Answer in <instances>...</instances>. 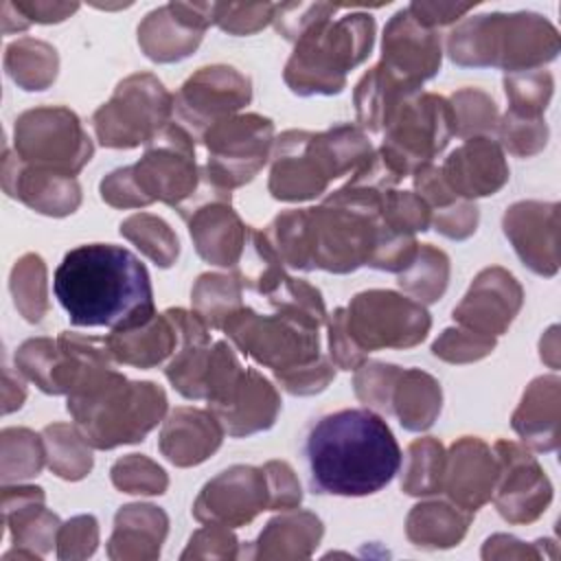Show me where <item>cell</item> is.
Returning a JSON list of instances; mask_svg holds the SVG:
<instances>
[{"label": "cell", "instance_id": "cell-25", "mask_svg": "<svg viewBox=\"0 0 561 561\" xmlns=\"http://www.w3.org/2000/svg\"><path fill=\"white\" fill-rule=\"evenodd\" d=\"M278 410L280 399L272 383L254 368H248L230 401L213 410V414L219 419L221 427L237 438L272 427Z\"/></svg>", "mask_w": 561, "mask_h": 561}, {"label": "cell", "instance_id": "cell-9", "mask_svg": "<svg viewBox=\"0 0 561 561\" xmlns=\"http://www.w3.org/2000/svg\"><path fill=\"white\" fill-rule=\"evenodd\" d=\"M344 322L348 335L364 353L416 346L425 340L432 324L423 305L383 289L357 294L348 309H344Z\"/></svg>", "mask_w": 561, "mask_h": 561}, {"label": "cell", "instance_id": "cell-55", "mask_svg": "<svg viewBox=\"0 0 561 561\" xmlns=\"http://www.w3.org/2000/svg\"><path fill=\"white\" fill-rule=\"evenodd\" d=\"M333 375H335L333 366L324 357H320L318 362L289 370L285 375H278L276 379L291 394H313L324 390L327 383L333 379Z\"/></svg>", "mask_w": 561, "mask_h": 561}, {"label": "cell", "instance_id": "cell-51", "mask_svg": "<svg viewBox=\"0 0 561 561\" xmlns=\"http://www.w3.org/2000/svg\"><path fill=\"white\" fill-rule=\"evenodd\" d=\"M274 4H215V22L234 35L263 28L274 18Z\"/></svg>", "mask_w": 561, "mask_h": 561}, {"label": "cell", "instance_id": "cell-26", "mask_svg": "<svg viewBox=\"0 0 561 561\" xmlns=\"http://www.w3.org/2000/svg\"><path fill=\"white\" fill-rule=\"evenodd\" d=\"M559 379L539 377L535 379L513 414V430L537 451L557 449L559 434Z\"/></svg>", "mask_w": 561, "mask_h": 561}, {"label": "cell", "instance_id": "cell-47", "mask_svg": "<svg viewBox=\"0 0 561 561\" xmlns=\"http://www.w3.org/2000/svg\"><path fill=\"white\" fill-rule=\"evenodd\" d=\"M500 138L504 147L515 156H533L543 149L548 129L541 118H524L506 112L502 123L497 125Z\"/></svg>", "mask_w": 561, "mask_h": 561}, {"label": "cell", "instance_id": "cell-8", "mask_svg": "<svg viewBox=\"0 0 561 561\" xmlns=\"http://www.w3.org/2000/svg\"><path fill=\"white\" fill-rule=\"evenodd\" d=\"M171 112L173 96L153 75H131L94 112L92 123L103 147L127 149L153 140L171 123Z\"/></svg>", "mask_w": 561, "mask_h": 561}, {"label": "cell", "instance_id": "cell-1", "mask_svg": "<svg viewBox=\"0 0 561 561\" xmlns=\"http://www.w3.org/2000/svg\"><path fill=\"white\" fill-rule=\"evenodd\" d=\"M53 289L75 327L123 331L156 316L147 267L134 252L114 243L70 250L55 270Z\"/></svg>", "mask_w": 561, "mask_h": 561}, {"label": "cell", "instance_id": "cell-21", "mask_svg": "<svg viewBox=\"0 0 561 561\" xmlns=\"http://www.w3.org/2000/svg\"><path fill=\"white\" fill-rule=\"evenodd\" d=\"M2 182L11 197L22 199L26 206L44 215H68L81 202L79 184L72 175L28 167L18 158V153L11 156V151H4Z\"/></svg>", "mask_w": 561, "mask_h": 561}, {"label": "cell", "instance_id": "cell-36", "mask_svg": "<svg viewBox=\"0 0 561 561\" xmlns=\"http://www.w3.org/2000/svg\"><path fill=\"white\" fill-rule=\"evenodd\" d=\"M449 278V259L430 243L419 245L410 265L399 272V285L421 302H436Z\"/></svg>", "mask_w": 561, "mask_h": 561}, {"label": "cell", "instance_id": "cell-49", "mask_svg": "<svg viewBox=\"0 0 561 561\" xmlns=\"http://www.w3.org/2000/svg\"><path fill=\"white\" fill-rule=\"evenodd\" d=\"M337 4H327V2H311V4H278L274 9V24L276 31L285 37L296 42L307 28H311L316 22L322 18H329L337 11Z\"/></svg>", "mask_w": 561, "mask_h": 561}, {"label": "cell", "instance_id": "cell-48", "mask_svg": "<svg viewBox=\"0 0 561 561\" xmlns=\"http://www.w3.org/2000/svg\"><path fill=\"white\" fill-rule=\"evenodd\" d=\"M493 346L495 337H486L469 329H447L434 342L432 351L436 357L447 362H473L489 355Z\"/></svg>", "mask_w": 561, "mask_h": 561}, {"label": "cell", "instance_id": "cell-53", "mask_svg": "<svg viewBox=\"0 0 561 561\" xmlns=\"http://www.w3.org/2000/svg\"><path fill=\"white\" fill-rule=\"evenodd\" d=\"M263 471H265L267 491H270L267 511L294 508L300 504V484L287 462L272 460L263 467Z\"/></svg>", "mask_w": 561, "mask_h": 561}, {"label": "cell", "instance_id": "cell-15", "mask_svg": "<svg viewBox=\"0 0 561 561\" xmlns=\"http://www.w3.org/2000/svg\"><path fill=\"white\" fill-rule=\"evenodd\" d=\"M270 491L263 469L230 467L213 478L199 493L193 515L199 522L241 526L254 519V515L267 508Z\"/></svg>", "mask_w": 561, "mask_h": 561}, {"label": "cell", "instance_id": "cell-16", "mask_svg": "<svg viewBox=\"0 0 561 561\" xmlns=\"http://www.w3.org/2000/svg\"><path fill=\"white\" fill-rule=\"evenodd\" d=\"M379 66L410 90H419L440 68V39L421 26L408 9L392 15L383 31Z\"/></svg>", "mask_w": 561, "mask_h": 561}, {"label": "cell", "instance_id": "cell-22", "mask_svg": "<svg viewBox=\"0 0 561 561\" xmlns=\"http://www.w3.org/2000/svg\"><path fill=\"white\" fill-rule=\"evenodd\" d=\"M440 173L456 197L465 199L493 195L508 180L504 153L500 145L486 136L471 138L454 149L440 167Z\"/></svg>", "mask_w": 561, "mask_h": 561}, {"label": "cell", "instance_id": "cell-2", "mask_svg": "<svg viewBox=\"0 0 561 561\" xmlns=\"http://www.w3.org/2000/svg\"><path fill=\"white\" fill-rule=\"evenodd\" d=\"M313 493L359 497L381 491L401 467L388 423L373 410H340L318 419L305 438Z\"/></svg>", "mask_w": 561, "mask_h": 561}, {"label": "cell", "instance_id": "cell-20", "mask_svg": "<svg viewBox=\"0 0 561 561\" xmlns=\"http://www.w3.org/2000/svg\"><path fill=\"white\" fill-rule=\"evenodd\" d=\"M495 482L497 458L491 456L482 440L465 436L451 445V451L445 458L443 486L458 508L476 513L484 502L491 500Z\"/></svg>", "mask_w": 561, "mask_h": 561}, {"label": "cell", "instance_id": "cell-44", "mask_svg": "<svg viewBox=\"0 0 561 561\" xmlns=\"http://www.w3.org/2000/svg\"><path fill=\"white\" fill-rule=\"evenodd\" d=\"M430 206L410 191H388L381 204V221L386 228L401 232V234H414L416 230L430 228Z\"/></svg>", "mask_w": 561, "mask_h": 561}, {"label": "cell", "instance_id": "cell-45", "mask_svg": "<svg viewBox=\"0 0 561 561\" xmlns=\"http://www.w3.org/2000/svg\"><path fill=\"white\" fill-rule=\"evenodd\" d=\"M112 482L125 493L156 495L167 489L164 471L138 454H129L112 467Z\"/></svg>", "mask_w": 561, "mask_h": 561}, {"label": "cell", "instance_id": "cell-50", "mask_svg": "<svg viewBox=\"0 0 561 561\" xmlns=\"http://www.w3.org/2000/svg\"><path fill=\"white\" fill-rule=\"evenodd\" d=\"M2 443L13 447L18 454V462L2 476L4 482L9 480H22L37 476L44 465V449L39 443V436H35L28 430H4Z\"/></svg>", "mask_w": 561, "mask_h": 561}, {"label": "cell", "instance_id": "cell-18", "mask_svg": "<svg viewBox=\"0 0 561 561\" xmlns=\"http://www.w3.org/2000/svg\"><path fill=\"white\" fill-rule=\"evenodd\" d=\"M180 217L188 221L191 239L204 261L221 267L239 263L250 226H243L230 208V197L199 202L180 213Z\"/></svg>", "mask_w": 561, "mask_h": 561}, {"label": "cell", "instance_id": "cell-29", "mask_svg": "<svg viewBox=\"0 0 561 561\" xmlns=\"http://www.w3.org/2000/svg\"><path fill=\"white\" fill-rule=\"evenodd\" d=\"M167 535V515L151 504H129L116 513L110 557H158Z\"/></svg>", "mask_w": 561, "mask_h": 561}, {"label": "cell", "instance_id": "cell-37", "mask_svg": "<svg viewBox=\"0 0 561 561\" xmlns=\"http://www.w3.org/2000/svg\"><path fill=\"white\" fill-rule=\"evenodd\" d=\"M7 70L24 90H44L57 75V55L44 42L20 39L7 48Z\"/></svg>", "mask_w": 561, "mask_h": 561}, {"label": "cell", "instance_id": "cell-52", "mask_svg": "<svg viewBox=\"0 0 561 561\" xmlns=\"http://www.w3.org/2000/svg\"><path fill=\"white\" fill-rule=\"evenodd\" d=\"M99 541V528H96V519L92 515H81L70 519L68 524H64L59 528V550L57 554L61 559L68 557H88L94 552Z\"/></svg>", "mask_w": 561, "mask_h": 561}, {"label": "cell", "instance_id": "cell-6", "mask_svg": "<svg viewBox=\"0 0 561 561\" xmlns=\"http://www.w3.org/2000/svg\"><path fill=\"white\" fill-rule=\"evenodd\" d=\"M224 331L243 355L272 368L276 377L322 357L318 327L278 311L261 316L250 307H239L224 322Z\"/></svg>", "mask_w": 561, "mask_h": 561}, {"label": "cell", "instance_id": "cell-35", "mask_svg": "<svg viewBox=\"0 0 561 561\" xmlns=\"http://www.w3.org/2000/svg\"><path fill=\"white\" fill-rule=\"evenodd\" d=\"M191 298L195 313L208 329H224V322L241 307V283L237 276L202 274Z\"/></svg>", "mask_w": 561, "mask_h": 561}, {"label": "cell", "instance_id": "cell-3", "mask_svg": "<svg viewBox=\"0 0 561 561\" xmlns=\"http://www.w3.org/2000/svg\"><path fill=\"white\" fill-rule=\"evenodd\" d=\"M447 50L458 66H495L511 75L554 59L559 37L537 13H491L462 20L449 33Z\"/></svg>", "mask_w": 561, "mask_h": 561}, {"label": "cell", "instance_id": "cell-27", "mask_svg": "<svg viewBox=\"0 0 561 561\" xmlns=\"http://www.w3.org/2000/svg\"><path fill=\"white\" fill-rule=\"evenodd\" d=\"M105 340L116 362L151 368L178 348V329L164 311L162 316L156 313L145 324L123 329V331H112Z\"/></svg>", "mask_w": 561, "mask_h": 561}, {"label": "cell", "instance_id": "cell-39", "mask_svg": "<svg viewBox=\"0 0 561 561\" xmlns=\"http://www.w3.org/2000/svg\"><path fill=\"white\" fill-rule=\"evenodd\" d=\"M44 440L48 449V465L59 478L79 480L90 471L92 456L79 432L68 425H48L44 430Z\"/></svg>", "mask_w": 561, "mask_h": 561}, {"label": "cell", "instance_id": "cell-38", "mask_svg": "<svg viewBox=\"0 0 561 561\" xmlns=\"http://www.w3.org/2000/svg\"><path fill=\"white\" fill-rule=\"evenodd\" d=\"M445 454L434 438L414 440L408 447V467L403 473V491L410 495H432L443 489Z\"/></svg>", "mask_w": 561, "mask_h": 561}, {"label": "cell", "instance_id": "cell-4", "mask_svg": "<svg viewBox=\"0 0 561 561\" xmlns=\"http://www.w3.org/2000/svg\"><path fill=\"white\" fill-rule=\"evenodd\" d=\"M375 20L368 13H351L340 20L322 18L307 28L285 66L291 92L337 94L344 90L346 72L362 64L373 48Z\"/></svg>", "mask_w": 561, "mask_h": 561}, {"label": "cell", "instance_id": "cell-12", "mask_svg": "<svg viewBox=\"0 0 561 561\" xmlns=\"http://www.w3.org/2000/svg\"><path fill=\"white\" fill-rule=\"evenodd\" d=\"M129 175L145 206L160 199L178 208L199 184L193 136L180 123H169L147 142L145 156L129 167Z\"/></svg>", "mask_w": 561, "mask_h": 561}, {"label": "cell", "instance_id": "cell-34", "mask_svg": "<svg viewBox=\"0 0 561 561\" xmlns=\"http://www.w3.org/2000/svg\"><path fill=\"white\" fill-rule=\"evenodd\" d=\"M283 265L296 270H313L311 263V226L309 208L287 210L278 215L263 232Z\"/></svg>", "mask_w": 561, "mask_h": 561}, {"label": "cell", "instance_id": "cell-32", "mask_svg": "<svg viewBox=\"0 0 561 561\" xmlns=\"http://www.w3.org/2000/svg\"><path fill=\"white\" fill-rule=\"evenodd\" d=\"M390 408L405 430H427L440 410V388L427 373L401 370Z\"/></svg>", "mask_w": 561, "mask_h": 561}, {"label": "cell", "instance_id": "cell-40", "mask_svg": "<svg viewBox=\"0 0 561 561\" xmlns=\"http://www.w3.org/2000/svg\"><path fill=\"white\" fill-rule=\"evenodd\" d=\"M121 234L134 241L156 265L169 267L178 256V237L171 228L153 215H131L121 224Z\"/></svg>", "mask_w": 561, "mask_h": 561}, {"label": "cell", "instance_id": "cell-19", "mask_svg": "<svg viewBox=\"0 0 561 561\" xmlns=\"http://www.w3.org/2000/svg\"><path fill=\"white\" fill-rule=\"evenodd\" d=\"M557 204L519 202L504 215V232L519 259L537 274L552 276L557 263Z\"/></svg>", "mask_w": 561, "mask_h": 561}, {"label": "cell", "instance_id": "cell-7", "mask_svg": "<svg viewBox=\"0 0 561 561\" xmlns=\"http://www.w3.org/2000/svg\"><path fill=\"white\" fill-rule=\"evenodd\" d=\"M383 129L379 156L405 178L445 149L454 136V112L443 96L414 92L392 110Z\"/></svg>", "mask_w": 561, "mask_h": 561}, {"label": "cell", "instance_id": "cell-43", "mask_svg": "<svg viewBox=\"0 0 561 561\" xmlns=\"http://www.w3.org/2000/svg\"><path fill=\"white\" fill-rule=\"evenodd\" d=\"M454 134L467 138L471 134H491L497 129L495 103L480 90H460L451 99Z\"/></svg>", "mask_w": 561, "mask_h": 561}, {"label": "cell", "instance_id": "cell-13", "mask_svg": "<svg viewBox=\"0 0 561 561\" xmlns=\"http://www.w3.org/2000/svg\"><path fill=\"white\" fill-rule=\"evenodd\" d=\"M250 99L252 88L248 77L230 66H208L186 79L178 96H173V112L191 136L202 138L213 123L232 116Z\"/></svg>", "mask_w": 561, "mask_h": 561}, {"label": "cell", "instance_id": "cell-5", "mask_svg": "<svg viewBox=\"0 0 561 561\" xmlns=\"http://www.w3.org/2000/svg\"><path fill=\"white\" fill-rule=\"evenodd\" d=\"M164 410L162 388L151 381L127 383L123 375L88 394L68 397V412L75 416L77 432L99 449L142 440L158 425Z\"/></svg>", "mask_w": 561, "mask_h": 561}, {"label": "cell", "instance_id": "cell-42", "mask_svg": "<svg viewBox=\"0 0 561 561\" xmlns=\"http://www.w3.org/2000/svg\"><path fill=\"white\" fill-rule=\"evenodd\" d=\"M11 291L22 316L28 322H39L46 311V267L37 254L18 261L11 274Z\"/></svg>", "mask_w": 561, "mask_h": 561}, {"label": "cell", "instance_id": "cell-33", "mask_svg": "<svg viewBox=\"0 0 561 561\" xmlns=\"http://www.w3.org/2000/svg\"><path fill=\"white\" fill-rule=\"evenodd\" d=\"M471 515L473 513H462V508H451L445 502L419 504L408 517V537L414 546L449 548L462 539Z\"/></svg>", "mask_w": 561, "mask_h": 561}, {"label": "cell", "instance_id": "cell-58", "mask_svg": "<svg viewBox=\"0 0 561 561\" xmlns=\"http://www.w3.org/2000/svg\"><path fill=\"white\" fill-rule=\"evenodd\" d=\"M24 18L35 20V22H61L66 20L72 11H77L79 4H53V2H15L13 4Z\"/></svg>", "mask_w": 561, "mask_h": 561}, {"label": "cell", "instance_id": "cell-46", "mask_svg": "<svg viewBox=\"0 0 561 561\" xmlns=\"http://www.w3.org/2000/svg\"><path fill=\"white\" fill-rule=\"evenodd\" d=\"M401 375L399 366L392 364H366L362 370L355 375V392L357 397L375 410H381L386 414L392 412L390 399L394 383Z\"/></svg>", "mask_w": 561, "mask_h": 561}, {"label": "cell", "instance_id": "cell-17", "mask_svg": "<svg viewBox=\"0 0 561 561\" xmlns=\"http://www.w3.org/2000/svg\"><path fill=\"white\" fill-rule=\"evenodd\" d=\"M522 305V287L502 267H489L476 276L454 320L486 337L502 335Z\"/></svg>", "mask_w": 561, "mask_h": 561}, {"label": "cell", "instance_id": "cell-23", "mask_svg": "<svg viewBox=\"0 0 561 561\" xmlns=\"http://www.w3.org/2000/svg\"><path fill=\"white\" fill-rule=\"evenodd\" d=\"M311 131L289 129L278 136L270 175V193L283 202H300L320 195L327 180L309 153Z\"/></svg>", "mask_w": 561, "mask_h": 561}, {"label": "cell", "instance_id": "cell-31", "mask_svg": "<svg viewBox=\"0 0 561 561\" xmlns=\"http://www.w3.org/2000/svg\"><path fill=\"white\" fill-rule=\"evenodd\" d=\"M322 537V524L311 513H289L272 519L248 557H309Z\"/></svg>", "mask_w": 561, "mask_h": 561}, {"label": "cell", "instance_id": "cell-30", "mask_svg": "<svg viewBox=\"0 0 561 561\" xmlns=\"http://www.w3.org/2000/svg\"><path fill=\"white\" fill-rule=\"evenodd\" d=\"M4 519L11 528L13 541L20 546H39L46 552L53 543L55 530L59 528L57 515L44 508V493L39 486L4 489L2 493Z\"/></svg>", "mask_w": 561, "mask_h": 561}, {"label": "cell", "instance_id": "cell-24", "mask_svg": "<svg viewBox=\"0 0 561 561\" xmlns=\"http://www.w3.org/2000/svg\"><path fill=\"white\" fill-rule=\"evenodd\" d=\"M224 427L219 419L204 410L178 408L160 434V451L178 467H191L206 460L221 445Z\"/></svg>", "mask_w": 561, "mask_h": 561}, {"label": "cell", "instance_id": "cell-14", "mask_svg": "<svg viewBox=\"0 0 561 561\" xmlns=\"http://www.w3.org/2000/svg\"><path fill=\"white\" fill-rule=\"evenodd\" d=\"M497 493L495 506L500 515L513 524L537 519L550 497L552 486L537 460L517 443L497 440Z\"/></svg>", "mask_w": 561, "mask_h": 561}, {"label": "cell", "instance_id": "cell-56", "mask_svg": "<svg viewBox=\"0 0 561 561\" xmlns=\"http://www.w3.org/2000/svg\"><path fill=\"white\" fill-rule=\"evenodd\" d=\"M478 224V206L471 204V199L456 202L447 208L436 210L434 226L440 234L449 239H467Z\"/></svg>", "mask_w": 561, "mask_h": 561}, {"label": "cell", "instance_id": "cell-57", "mask_svg": "<svg viewBox=\"0 0 561 561\" xmlns=\"http://www.w3.org/2000/svg\"><path fill=\"white\" fill-rule=\"evenodd\" d=\"M476 4H447V2H412L408 7L410 15L425 28H434V26H443L449 24L454 20H458L460 15H465L469 9H473Z\"/></svg>", "mask_w": 561, "mask_h": 561}, {"label": "cell", "instance_id": "cell-41", "mask_svg": "<svg viewBox=\"0 0 561 561\" xmlns=\"http://www.w3.org/2000/svg\"><path fill=\"white\" fill-rule=\"evenodd\" d=\"M508 112L524 118H541L552 96V77L546 70L511 72L504 79Z\"/></svg>", "mask_w": 561, "mask_h": 561}, {"label": "cell", "instance_id": "cell-54", "mask_svg": "<svg viewBox=\"0 0 561 561\" xmlns=\"http://www.w3.org/2000/svg\"><path fill=\"white\" fill-rule=\"evenodd\" d=\"M329 346L333 364L342 370H357L366 357V353L353 342V337L346 331L342 307H337L329 320Z\"/></svg>", "mask_w": 561, "mask_h": 561}, {"label": "cell", "instance_id": "cell-10", "mask_svg": "<svg viewBox=\"0 0 561 561\" xmlns=\"http://www.w3.org/2000/svg\"><path fill=\"white\" fill-rule=\"evenodd\" d=\"M272 136V121L259 114L226 116L213 123L199 138L208 149V164L202 173L226 191L250 182L270 158Z\"/></svg>", "mask_w": 561, "mask_h": 561}, {"label": "cell", "instance_id": "cell-28", "mask_svg": "<svg viewBox=\"0 0 561 561\" xmlns=\"http://www.w3.org/2000/svg\"><path fill=\"white\" fill-rule=\"evenodd\" d=\"M199 28H195L178 9L175 2L156 9L138 26V44L153 61H178L191 55L202 42Z\"/></svg>", "mask_w": 561, "mask_h": 561}, {"label": "cell", "instance_id": "cell-11", "mask_svg": "<svg viewBox=\"0 0 561 561\" xmlns=\"http://www.w3.org/2000/svg\"><path fill=\"white\" fill-rule=\"evenodd\" d=\"M15 153L37 169L75 175L92 158V142L66 107L28 110L15 121Z\"/></svg>", "mask_w": 561, "mask_h": 561}]
</instances>
